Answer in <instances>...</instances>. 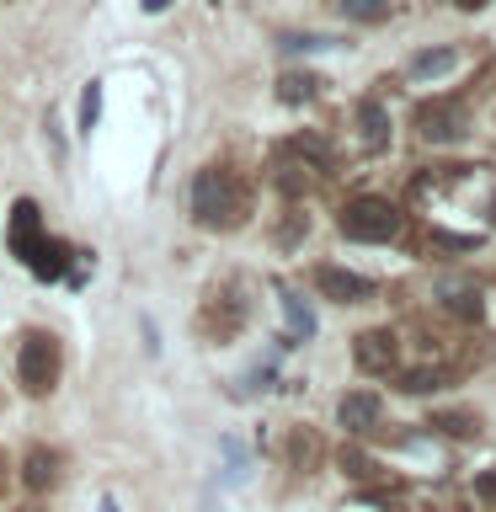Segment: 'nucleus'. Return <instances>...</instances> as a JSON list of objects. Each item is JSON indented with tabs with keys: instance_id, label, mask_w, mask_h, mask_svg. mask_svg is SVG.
Instances as JSON below:
<instances>
[{
	"instance_id": "cd10ccee",
	"label": "nucleus",
	"mask_w": 496,
	"mask_h": 512,
	"mask_svg": "<svg viewBox=\"0 0 496 512\" xmlns=\"http://www.w3.org/2000/svg\"><path fill=\"white\" fill-rule=\"evenodd\" d=\"M6 470H11V464H6V454H0V491H6Z\"/></svg>"
},
{
	"instance_id": "39448f33",
	"label": "nucleus",
	"mask_w": 496,
	"mask_h": 512,
	"mask_svg": "<svg viewBox=\"0 0 496 512\" xmlns=\"http://www.w3.org/2000/svg\"><path fill=\"white\" fill-rule=\"evenodd\" d=\"M352 363L363 368V374H400V342H395V331H358L352 336Z\"/></svg>"
},
{
	"instance_id": "5701e85b",
	"label": "nucleus",
	"mask_w": 496,
	"mask_h": 512,
	"mask_svg": "<svg viewBox=\"0 0 496 512\" xmlns=\"http://www.w3.org/2000/svg\"><path fill=\"white\" fill-rule=\"evenodd\" d=\"M342 470L352 480H374V459H368L363 448H342Z\"/></svg>"
},
{
	"instance_id": "b1692460",
	"label": "nucleus",
	"mask_w": 496,
	"mask_h": 512,
	"mask_svg": "<svg viewBox=\"0 0 496 512\" xmlns=\"http://www.w3.org/2000/svg\"><path fill=\"white\" fill-rule=\"evenodd\" d=\"M278 43L294 48V54H299V48H331V38H315V32H283Z\"/></svg>"
},
{
	"instance_id": "4be33fe9",
	"label": "nucleus",
	"mask_w": 496,
	"mask_h": 512,
	"mask_svg": "<svg viewBox=\"0 0 496 512\" xmlns=\"http://www.w3.org/2000/svg\"><path fill=\"white\" fill-rule=\"evenodd\" d=\"M96 118H102V86L91 80V86H86V96H80V128L91 134V128H96Z\"/></svg>"
},
{
	"instance_id": "a211bd4d",
	"label": "nucleus",
	"mask_w": 496,
	"mask_h": 512,
	"mask_svg": "<svg viewBox=\"0 0 496 512\" xmlns=\"http://www.w3.org/2000/svg\"><path fill=\"white\" fill-rule=\"evenodd\" d=\"M443 379H448V368H406V374H400V390L406 395H432Z\"/></svg>"
},
{
	"instance_id": "1a4fd4ad",
	"label": "nucleus",
	"mask_w": 496,
	"mask_h": 512,
	"mask_svg": "<svg viewBox=\"0 0 496 512\" xmlns=\"http://www.w3.org/2000/svg\"><path fill=\"white\" fill-rule=\"evenodd\" d=\"M59 480H64V454H59V448L32 443V448H27V459H22V486L43 496V491H54Z\"/></svg>"
},
{
	"instance_id": "f257e3e1",
	"label": "nucleus",
	"mask_w": 496,
	"mask_h": 512,
	"mask_svg": "<svg viewBox=\"0 0 496 512\" xmlns=\"http://www.w3.org/2000/svg\"><path fill=\"white\" fill-rule=\"evenodd\" d=\"M192 219L203 230H240L251 219V192L230 166H208L192 182Z\"/></svg>"
},
{
	"instance_id": "393cba45",
	"label": "nucleus",
	"mask_w": 496,
	"mask_h": 512,
	"mask_svg": "<svg viewBox=\"0 0 496 512\" xmlns=\"http://www.w3.org/2000/svg\"><path fill=\"white\" fill-rule=\"evenodd\" d=\"M480 496H496V475H480Z\"/></svg>"
},
{
	"instance_id": "6e6552de",
	"label": "nucleus",
	"mask_w": 496,
	"mask_h": 512,
	"mask_svg": "<svg viewBox=\"0 0 496 512\" xmlns=\"http://www.w3.org/2000/svg\"><path fill=\"white\" fill-rule=\"evenodd\" d=\"M38 240H43L38 203H32V198H16V208H11V224H6V246H11V256H22V262H32Z\"/></svg>"
},
{
	"instance_id": "bb28decb",
	"label": "nucleus",
	"mask_w": 496,
	"mask_h": 512,
	"mask_svg": "<svg viewBox=\"0 0 496 512\" xmlns=\"http://www.w3.org/2000/svg\"><path fill=\"white\" fill-rule=\"evenodd\" d=\"M171 6V0H144V11H166Z\"/></svg>"
},
{
	"instance_id": "9b49d317",
	"label": "nucleus",
	"mask_w": 496,
	"mask_h": 512,
	"mask_svg": "<svg viewBox=\"0 0 496 512\" xmlns=\"http://www.w3.org/2000/svg\"><path fill=\"white\" fill-rule=\"evenodd\" d=\"M283 454H288V470L310 475L315 464L326 459V443H320L315 427H294V432H288V443H283Z\"/></svg>"
},
{
	"instance_id": "ddd939ff",
	"label": "nucleus",
	"mask_w": 496,
	"mask_h": 512,
	"mask_svg": "<svg viewBox=\"0 0 496 512\" xmlns=\"http://www.w3.org/2000/svg\"><path fill=\"white\" fill-rule=\"evenodd\" d=\"M27 267L38 272L43 283H54V278H64V272H70V246H64V240H54V235H43Z\"/></svg>"
},
{
	"instance_id": "f8f14e48",
	"label": "nucleus",
	"mask_w": 496,
	"mask_h": 512,
	"mask_svg": "<svg viewBox=\"0 0 496 512\" xmlns=\"http://www.w3.org/2000/svg\"><path fill=\"white\" fill-rule=\"evenodd\" d=\"M336 422H342V427L352 432V438H363V432L379 422V395H368V390L342 395V406H336Z\"/></svg>"
},
{
	"instance_id": "f03ea898",
	"label": "nucleus",
	"mask_w": 496,
	"mask_h": 512,
	"mask_svg": "<svg viewBox=\"0 0 496 512\" xmlns=\"http://www.w3.org/2000/svg\"><path fill=\"white\" fill-rule=\"evenodd\" d=\"M59 368H64V352H59V336L48 331H27L22 347H16V384L38 400L59 384Z\"/></svg>"
},
{
	"instance_id": "a878e982",
	"label": "nucleus",
	"mask_w": 496,
	"mask_h": 512,
	"mask_svg": "<svg viewBox=\"0 0 496 512\" xmlns=\"http://www.w3.org/2000/svg\"><path fill=\"white\" fill-rule=\"evenodd\" d=\"M454 6H459V11H480L486 0H454Z\"/></svg>"
},
{
	"instance_id": "412c9836",
	"label": "nucleus",
	"mask_w": 496,
	"mask_h": 512,
	"mask_svg": "<svg viewBox=\"0 0 496 512\" xmlns=\"http://www.w3.org/2000/svg\"><path fill=\"white\" fill-rule=\"evenodd\" d=\"M283 315H288V326H294V336H310V331H315V315L304 310V304L288 294V288H283Z\"/></svg>"
},
{
	"instance_id": "f3484780",
	"label": "nucleus",
	"mask_w": 496,
	"mask_h": 512,
	"mask_svg": "<svg viewBox=\"0 0 496 512\" xmlns=\"http://www.w3.org/2000/svg\"><path fill=\"white\" fill-rule=\"evenodd\" d=\"M315 91H320V80L304 75V70H288V75L278 80V102H310Z\"/></svg>"
},
{
	"instance_id": "9d476101",
	"label": "nucleus",
	"mask_w": 496,
	"mask_h": 512,
	"mask_svg": "<svg viewBox=\"0 0 496 512\" xmlns=\"http://www.w3.org/2000/svg\"><path fill=\"white\" fill-rule=\"evenodd\" d=\"M315 171H320V166H310L299 150H283L278 160H272V182H278L283 198H304V192L315 187Z\"/></svg>"
},
{
	"instance_id": "4468645a",
	"label": "nucleus",
	"mask_w": 496,
	"mask_h": 512,
	"mask_svg": "<svg viewBox=\"0 0 496 512\" xmlns=\"http://www.w3.org/2000/svg\"><path fill=\"white\" fill-rule=\"evenodd\" d=\"M358 139H363L368 155H379L384 144H390V118H384L379 102H363V107H358Z\"/></svg>"
},
{
	"instance_id": "6ab92c4d",
	"label": "nucleus",
	"mask_w": 496,
	"mask_h": 512,
	"mask_svg": "<svg viewBox=\"0 0 496 512\" xmlns=\"http://www.w3.org/2000/svg\"><path fill=\"white\" fill-rule=\"evenodd\" d=\"M432 427L448 432V438H475V432H480V416H475V411H443V416H432Z\"/></svg>"
},
{
	"instance_id": "dca6fc26",
	"label": "nucleus",
	"mask_w": 496,
	"mask_h": 512,
	"mask_svg": "<svg viewBox=\"0 0 496 512\" xmlns=\"http://www.w3.org/2000/svg\"><path fill=\"white\" fill-rule=\"evenodd\" d=\"M438 299H443L454 315H464V320H480V315H486V304L475 299V283H443Z\"/></svg>"
},
{
	"instance_id": "aec40b11",
	"label": "nucleus",
	"mask_w": 496,
	"mask_h": 512,
	"mask_svg": "<svg viewBox=\"0 0 496 512\" xmlns=\"http://www.w3.org/2000/svg\"><path fill=\"white\" fill-rule=\"evenodd\" d=\"M336 11H342L347 22H384V16H390V0H336Z\"/></svg>"
},
{
	"instance_id": "423d86ee",
	"label": "nucleus",
	"mask_w": 496,
	"mask_h": 512,
	"mask_svg": "<svg viewBox=\"0 0 496 512\" xmlns=\"http://www.w3.org/2000/svg\"><path fill=\"white\" fill-rule=\"evenodd\" d=\"M416 128H422L427 144H454V139H464L470 118H464V107H454V102H422L416 107Z\"/></svg>"
},
{
	"instance_id": "2eb2a0df",
	"label": "nucleus",
	"mask_w": 496,
	"mask_h": 512,
	"mask_svg": "<svg viewBox=\"0 0 496 512\" xmlns=\"http://www.w3.org/2000/svg\"><path fill=\"white\" fill-rule=\"evenodd\" d=\"M459 64V54L454 48H422V54L411 59V80H438V75H448Z\"/></svg>"
},
{
	"instance_id": "0eeeda50",
	"label": "nucleus",
	"mask_w": 496,
	"mask_h": 512,
	"mask_svg": "<svg viewBox=\"0 0 496 512\" xmlns=\"http://www.w3.org/2000/svg\"><path fill=\"white\" fill-rule=\"evenodd\" d=\"M315 288L331 304H363V299H374V283H368L363 272H347V267H336V262L315 267Z\"/></svg>"
},
{
	"instance_id": "7ed1b4c3",
	"label": "nucleus",
	"mask_w": 496,
	"mask_h": 512,
	"mask_svg": "<svg viewBox=\"0 0 496 512\" xmlns=\"http://www.w3.org/2000/svg\"><path fill=\"white\" fill-rule=\"evenodd\" d=\"M336 224H342L347 240H368V246L400 235V214H395V203H384V198H352V203H342Z\"/></svg>"
},
{
	"instance_id": "20e7f679",
	"label": "nucleus",
	"mask_w": 496,
	"mask_h": 512,
	"mask_svg": "<svg viewBox=\"0 0 496 512\" xmlns=\"http://www.w3.org/2000/svg\"><path fill=\"white\" fill-rule=\"evenodd\" d=\"M240 326H246V294L235 283H214L203 294V310H198V331L208 342H235Z\"/></svg>"
}]
</instances>
